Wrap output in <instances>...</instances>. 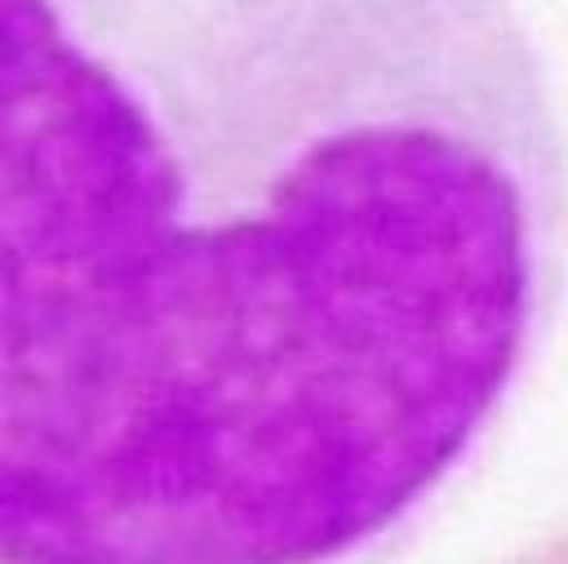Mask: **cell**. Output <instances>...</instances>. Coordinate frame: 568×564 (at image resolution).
<instances>
[{"instance_id":"6da1fadb","label":"cell","mask_w":568,"mask_h":564,"mask_svg":"<svg viewBox=\"0 0 568 564\" xmlns=\"http://www.w3.org/2000/svg\"><path fill=\"white\" fill-rule=\"evenodd\" d=\"M564 293L515 0H0V564H395Z\"/></svg>"}]
</instances>
